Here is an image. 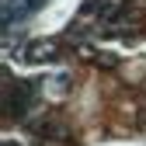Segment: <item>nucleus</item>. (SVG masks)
Listing matches in <instances>:
<instances>
[{
  "instance_id": "f257e3e1",
  "label": "nucleus",
  "mask_w": 146,
  "mask_h": 146,
  "mask_svg": "<svg viewBox=\"0 0 146 146\" xmlns=\"http://www.w3.org/2000/svg\"><path fill=\"white\" fill-rule=\"evenodd\" d=\"M31 98H35V84L31 80H14L7 87V98H4V108H7V118H17L31 108Z\"/></svg>"
},
{
  "instance_id": "f03ea898",
  "label": "nucleus",
  "mask_w": 146,
  "mask_h": 146,
  "mask_svg": "<svg viewBox=\"0 0 146 146\" xmlns=\"http://www.w3.org/2000/svg\"><path fill=\"white\" fill-rule=\"evenodd\" d=\"M25 56L28 59H52V56H59V52H56V42H31L25 49Z\"/></svg>"
},
{
  "instance_id": "7ed1b4c3",
  "label": "nucleus",
  "mask_w": 146,
  "mask_h": 146,
  "mask_svg": "<svg viewBox=\"0 0 146 146\" xmlns=\"http://www.w3.org/2000/svg\"><path fill=\"white\" fill-rule=\"evenodd\" d=\"M4 146H14V143H4Z\"/></svg>"
}]
</instances>
